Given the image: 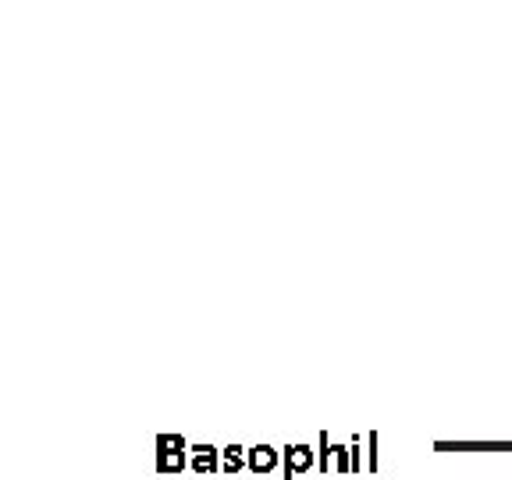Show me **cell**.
I'll list each match as a JSON object with an SVG mask.
<instances>
[{
  "instance_id": "277c9868",
  "label": "cell",
  "mask_w": 512,
  "mask_h": 480,
  "mask_svg": "<svg viewBox=\"0 0 512 480\" xmlns=\"http://www.w3.org/2000/svg\"><path fill=\"white\" fill-rule=\"evenodd\" d=\"M189 466V452H171V448L157 445V470L160 473H182Z\"/></svg>"
},
{
  "instance_id": "5b68a950",
  "label": "cell",
  "mask_w": 512,
  "mask_h": 480,
  "mask_svg": "<svg viewBox=\"0 0 512 480\" xmlns=\"http://www.w3.org/2000/svg\"><path fill=\"white\" fill-rule=\"evenodd\" d=\"M249 448H242V445H228V448H221V470L224 473H242V470H249V456H246Z\"/></svg>"
},
{
  "instance_id": "7a4b0ae2",
  "label": "cell",
  "mask_w": 512,
  "mask_h": 480,
  "mask_svg": "<svg viewBox=\"0 0 512 480\" xmlns=\"http://www.w3.org/2000/svg\"><path fill=\"white\" fill-rule=\"evenodd\" d=\"M189 470L192 473H217V470H221V448L192 445L189 448Z\"/></svg>"
},
{
  "instance_id": "3957f363",
  "label": "cell",
  "mask_w": 512,
  "mask_h": 480,
  "mask_svg": "<svg viewBox=\"0 0 512 480\" xmlns=\"http://www.w3.org/2000/svg\"><path fill=\"white\" fill-rule=\"evenodd\" d=\"M246 456H249V470L253 473H271V470H278V463H281V452L274 445H256V448H249Z\"/></svg>"
},
{
  "instance_id": "52a82bcc",
  "label": "cell",
  "mask_w": 512,
  "mask_h": 480,
  "mask_svg": "<svg viewBox=\"0 0 512 480\" xmlns=\"http://www.w3.org/2000/svg\"><path fill=\"white\" fill-rule=\"evenodd\" d=\"M331 452H335V470L352 473V448L349 445H331Z\"/></svg>"
},
{
  "instance_id": "6da1fadb",
  "label": "cell",
  "mask_w": 512,
  "mask_h": 480,
  "mask_svg": "<svg viewBox=\"0 0 512 480\" xmlns=\"http://www.w3.org/2000/svg\"><path fill=\"white\" fill-rule=\"evenodd\" d=\"M313 463H317V452H313V445H288L285 448V480L296 477V473L313 470Z\"/></svg>"
},
{
  "instance_id": "9c48e42d",
  "label": "cell",
  "mask_w": 512,
  "mask_h": 480,
  "mask_svg": "<svg viewBox=\"0 0 512 480\" xmlns=\"http://www.w3.org/2000/svg\"><path fill=\"white\" fill-rule=\"evenodd\" d=\"M374 448H377V434H370V470H377V456H374Z\"/></svg>"
},
{
  "instance_id": "8992f818",
  "label": "cell",
  "mask_w": 512,
  "mask_h": 480,
  "mask_svg": "<svg viewBox=\"0 0 512 480\" xmlns=\"http://www.w3.org/2000/svg\"><path fill=\"white\" fill-rule=\"evenodd\" d=\"M317 470H335V452H331V438L320 434V448H317Z\"/></svg>"
},
{
  "instance_id": "ba28073f",
  "label": "cell",
  "mask_w": 512,
  "mask_h": 480,
  "mask_svg": "<svg viewBox=\"0 0 512 480\" xmlns=\"http://www.w3.org/2000/svg\"><path fill=\"white\" fill-rule=\"evenodd\" d=\"M157 445L171 448V452H185V438H182V434H160Z\"/></svg>"
}]
</instances>
